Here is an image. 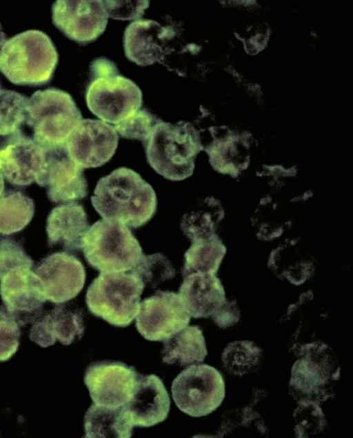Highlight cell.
Returning <instances> with one entry per match:
<instances>
[{"instance_id": "cell-1", "label": "cell", "mask_w": 353, "mask_h": 438, "mask_svg": "<svg viewBox=\"0 0 353 438\" xmlns=\"http://www.w3.org/2000/svg\"><path fill=\"white\" fill-rule=\"evenodd\" d=\"M95 210L103 219L137 228L156 213L157 199L152 187L139 173L121 167L101 177L91 197Z\"/></svg>"}, {"instance_id": "cell-2", "label": "cell", "mask_w": 353, "mask_h": 438, "mask_svg": "<svg viewBox=\"0 0 353 438\" xmlns=\"http://www.w3.org/2000/svg\"><path fill=\"white\" fill-rule=\"evenodd\" d=\"M58 63L50 37L28 30L6 40L0 52V70L12 83L39 86L49 83Z\"/></svg>"}, {"instance_id": "cell-3", "label": "cell", "mask_w": 353, "mask_h": 438, "mask_svg": "<svg viewBox=\"0 0 353 438\" xmlns=\"http://www.w3.org/2000/svg\"><path fill=\"white\" fill-rule=\"evenodd\" d=\"M85 100L93 115L114 125L136 112L143 103L139 86L120 74L116 64L105 57L90 63Z\"/></svg>"}, {"instance_id": "cell-4", "label": "cell", "mask_w": 353, "mask_h": 438, "mask_svg": "<svg viewBox=\"0 0 353 438\" xmlns=\"http://www.w3.org/2000/svg\"><path fill=\"white\" fill-rule=\"evenodd\" d=\"M148 163L159 175L172 181L190 177L194 159L203 150L199 132L189 122L160 121L142 143Z\"/></svg>"}, {"instance_id": "cell-5", "label": "cell", "mask_w": 353, "mask_h": 438, "mask_svg": "<svg viewBox=\"0 0 353 438\" xmlns=\"http://www.w3.org/2000/svg\"><path fill=\"white\" fill-rule=\"evenodd\" d=\"M81 249L91 267L108 273L132 270L144 255L127 226L103 219L89 226L82 239Z\"/></svg>"}, {"instance_id": "cell-6", "label": "cell", "mask_w": 353, "mask_h": 438, "mask_svg": "<svg viewBox=\"0 0 353 438\" xmlns=\"http://www.w3.org/2000/svg\"><path fill=\"white\" fill-rule=\"evenodd\" d=\"M144 286L132 270L101 272L87 289L88 309L112 326H128L139 314Z\"/></svg>"}, {"instance_id": "cell-7", "label": "cell", "mask_w": 353, "mask_h": 438, "mask_svg": "<svg viewBox=\"0 0 353 438\" xmlns=\"http://www.w3.org/2000/svg\"><path fill=\"white\" fill-rule=\"evenodd\" d=\"M81 119L72 96L62 90H39L28 99L26 123L33 130L32 138L46 148L65 144Z\"/></svg>"}, {"instance_id": "cell-8", "label": "cell", "mask_w": 353, "mask_h": 438, "mask_svg": "<svg viewBox=\"0 0 353 438\" xmlns=\"http://www.w3.org/2000/svg\"><path fill=\"white\" fill-rule=\"evenodd\" d=\"M172 395L180 410L194 417L216 410L225 397L223 376L207 364H194L181 372L172 384Z\"/></svg>"}, {"instance_id": "cell-9", "label": "cell", "mask_w": 353, "mask_h": 438, "mask_svg": "<svg viewBox=\"0 0 353 438\" xmlns=\"http://www.w3.org/2000/svg\"><path fill=\"white\" fill-rule=\"evenodd\" d=\"M28 267L11 269L0 276V317L19 326L35 321L46 301L39 278Z\"/></svg>"}, {"instance_id": "cell-10", "label": "cell", "mask_w": 353, "mask_h": 438, "mask_svg": "<svg viewBox=\"0 0 353 438\" xmlns=\"http://www.w3.org/2000/svg\"><path fill=\"white\" fill-rule=\"evenodd\" d=\"M190 317L179 294L158 290L140 303L136 327L145 339L163 341L188 326Z\"/></svg>"}, {"instance_id": "cell-11", "label": "cell", "mask_w": 353, "mask_h": 438, "mask_svg": "<svg viewBox=\"0 0 353 438\" xmlns=\"http://www.w3.org/2000/svg\"><path fill=\"white\" fill-rule=\"evenodd\" d=\"M141 375L123 362L101 361L87 367L84 384L93 403L119 408L131 399Z\"/></svg>"}, {"instance_id": "cell-12", "label": "cell", "mask_w": 353, "mask_h": 438, "mask_svg": "<svg viewBox=\"0 0 353 438\" xmlns=\"http://www.w3.org/2000/svg\"><path fill=\"white\" fill-rule=\"evenodd\" d=\"M302 357L294 364L290 382V391L303 401L319 402L330 394L326 390L329 384L337 379L339 368L332 364L325 345L314 344L302 348Z\"/></svg>"}, {"instance_id": "cell-13", "label": "cell", "mask_w": 353, "mask_h": 438, "mask_svg": "<svg viewBox=\"0 0 353 438\" xmlns=\"http://www.w3.org/2000/svg\"><path fill=\"white\" fill-rule=\"evenodd\" d=\"M108 19L101 0H57L52 7L54 26L81 45L97 40L105 31Z\"/></svg>"}, {"instance_id": "cell-14", "label": "cell", "mask_w": 353, "mask_h": 438, "mask_svg": "<svg viewBox=\"0 0 353 438\" xmlns=\"http://www.w3.org/2000/svg\"><path fill=\"white\" fill-rule=\"evenodd\" d=\"M119 142L114 128L98 119H81L65 141L70 158L84 168L106 163L113 157Z\"/></svg>"}, {"instance_id": "cell-15", "label": "cell", "mask_w": 353, "mask_h": 438, "mask_svg": "<svg viewBox=\"0 0 353 438\" xmlns=\"http://www.w3.org/2000/svg\"><path fill=\"white\" fill-rule=\"evenodd\" d=\"M46 148L22 132L6 137L0 144V172L15 186L37 183L46 162Z\"/></svg>"}, {"instance_id": "cell-16", "label": "cell", "mask_w": 353, "mask_h": 438, "mask_svg": "<svg viewBox=\"0 0 353 438\" xmlns=\"http://www.w3.org/2000/svg\"><path fill=\"white\" fill-rule=\"evenodd\" d=\"M46 150L44 172L37 183L46 187L48 199L55 203H63L85 198L88 188L83 168L70 158L65 143Z\"/></svg>"}, {"instance_id": "cell-17", "label": "cell", "mask_w": 353, "mask_h": 438, "mask_svg": "<svg viewBox=\"0 0 353 438\" xmlns=\"http://www.w3.org/2000/svg\"><path fill=\"white\" fill-rule=\"evenodd\" d=\"M33 272L41 281L46 300L57 304L77 296L83 288L86 277L83 263L67 252L46 257Z\"/></svg>"}, {"instance_id": "cell-18", "label": "cell", "mask_w": 353, "mask_h": 438, "mask_svg": "<svg viewBox=\"0 0 353 438\" xmlns=\"http://www.w3.org/2000/svg\"><path fill=\"white\" fill-rule=\"evenodd\" d=\"M172 26L163 27L150 19L130 23L124 32L123 47L126 57L140 66L161 63L167 53L166 43L175 36Z\"/></svg>"}, {"instance_id": "cell-19", "label": "cell", "mask_w": 353, "mask_h": 438, "mask_svg": "<svg viewBox=\"0 0 353 438\" xmlns=\"http://www.w3.org/2000/svg\"><path fill=\"white\" fill-rule=\"evenodd\" d=\"M123 407L133 427L148 428L167 418L170 399L158 376L141 375L131 399Z\"/></svg>"}, {"instance_id": "cell-20", "label": "cell", "mask_w": 353, "mask_h": 438, "mask_svg": "<svg viewBox=\"0 0 353 438\" xmlns=\"http://www.w3.org/2000/svg\"><path fill=\"white\" fill-rule=\"evenodd\" d=\"M84 330L82 311L63 304L34 321L30 330V339L42 348L52 346L57 340L68 346L81 339Z\"/></svg>"}, {"instance_id": "cell-21", "label": "cell", "mask_w": 353, "mask_h": 438, "mask_svg": "<svg viewBox=\"0 0 353 438\" xmlns=\"http://www.w3.org/2000/svg\"><path fill=\"white\" fill-rule=\"evenodd\" d=\"M179 295L190 316H213L226 302L220 280L214 274L196 272L183 277Z\"/></svg>"}, {"instance_id": "cell-22", "label": "cell", "mask_w": 353, "mask_h": 438, "mask_svg": "<svg viewBox=\"0 0 353 438\" xmlns=\"http://www.w3.org/2000/svg\"><path fill=\"white\" fill-rule=\"evenodd\" d=\"M88 228V216L81 204L71 202L58 206L47 217L48 244L61 246L68 252L78 251Z\"/></svg>"}, {"instance_id": "cell-23", "label": "cell", "mask_w": 353, "mask_h": 438, "mask_svg": "<svg viewBox=\"0 0 353 438\" xmlns=\"http://www.w3.org/2000/svg\"><path fill=\"white\" fill-rule=\"evenodd\" d=\"M163 342L162 361L170 365L199 364L208 354L203 332L197 326H186Z\"/></svg>"}, {"instance_id": "cell-24", "label": "cell", "mask_w": 353, "mask_h": 438, "mask_svg": "<svg viewBox=\"0 0 353 438\" xmlns=\"http://www.w3.org/2000/svg\"><path fill=\"white\" fill-rule=\"evenodd\" d=\"M133 426L123 406L111 408L93 403L84 416L86 438H129Z\"/></svg>"}, {"instance_id": "cell-25", "label": "cell", "mask_w": 353, "mask_h": 438, "mask_svg": "<svg viewBox=\"0 0 353 438\" xmlns=\"http://www.w3.org/2000/svg\"><path fill=\"white\" fill-rule=\"evenodd\" d=\"M33 200L20 191L8 190L0 196V234L23 230L34 214Z\"/></svg>"}, {"instance_id": "cell-26", "label": "cell", "mask_w": 353, "mask_h": 438, "mask_svg": "<svg viewBox=\"0 0 353 438\" xmlns=\"http://www.w3.org/2000/svg\"><path fill=\"white\" fill-rule=\"evenodd\" d=\"M192 243L184 255L185 261L181 271L183 277L196 272L215 275L225 251L221 242L213 235Z\"/></svg>"}, {"instance_id": "cell-27", "label": "cell", "mask_w": 353, "mask_h": 438, "mask_svg": "<svg viewBox=\"0 0 353 438\" xmlns=\"http://www.w3.org/2000/svg\"><path fill=\"white\" fill-rule=\"evenodd\" d=\"M220 218L215 200L208 197L197 208L183 215L180 226L192 242L214 235L215 226Z\"/></svg>"}, {"instance_id": "cell-28", "label": "cell", "mask_w": 353, "mask_h": 438, "mask_svg": "<svg viewBox=\"0 0 353 438\" xmlns=\"http://www.w3.org/2000/svg\"><path fill=\"white\" fill-rule=\"evenodd\" d=\"M28 98L0 86V137L21 132L27 117Z\"/></svg>"}, {"instance_id": "cell-29", "label": "cell", "mask_w": 353, "mask_h": 438, "mask_svg": "<svg viewBox=\"0 0 353 438\" xmlns=\"http://www.w3.org/2000/svg\"><path fill=\"white\" fill-rule=\"evenodd\" d=\"M261 350L250 341L230 343L222 354L225 369L236 375H243L252 371L259 365Z\"/></svg>"}, {"instance_id": "cell-30", "label": "cell", "mask_w": 353, "mask_h": 438, "mask_svg": "<svg viewBox=\"0 0 353 438\" xmlns=\"http://www.w3.org/2000/svg\"><path fill=\"white\" fill-rule=\"evenodd\" d=\"M131 270L139 277L144 285L152 288L175 276V270L170 261L161 253L143 255Z\"/></svg>"}, {"instance_id": "cell-31", "label": "cell", "mask_w": 353, "mask_h": 438, "mask_svg": "<svg viewBox=\"0 0 353 438\" xmlns=\"http://www.w3.org/2000/svg\"><path fill=\"white\" fill-rule=\"evenodd\" d=\"M160 121L161 119L147 109L141 108L129 117L114 125V128L121 137L137 139L143 143Z\"/></svg>"}, {"instance_id": "cell-32", "label": "cell", "mask_w": 353, "mask_h": 438, "mask_svg": "<svg viewBox=\"0 0 353 438\" xmlns=\"http://www.w3.org/2000/svg\"><path fill=\"white\" fill-rule=\"evenodd\" d=\"M34 262L23 246L11 239L0 241V276L18 267L32 268Z\"/></svg>"}, {"instance_id": "cell-33", "label": "cell", "mask_w": 353, "mask_h": 438, "mask_svg": "<svg viewBox=\"0 0 353 438\" xmlns=\"http://www.w3.org/2000/svg\"><path fill=\"white\" fill-rule=\"evenodd\" d=\"M149 3V1H103L108 17L118 20L141 17Z\"/></svg>"}, {"instance_id": "cell-34", "label": "cell", "mask_w": 353, "mask_h": 438, "mask_svg": "<svg viewBox=\"0 0 353 438\" xmlns=\"http://www.w3.org/2000/svg\"><path fill=\"white\" fill-rule=\"evenodd\" d=\"M19 327L13 320L0 317V361L10 359L17 352L21 334Z\"/></svg>"}, {"instance_id": "cell-35", "label": "cell", "mask_w": 353, "mask_h": 438, "mask_svg": "<svg viewBox=\"0 0 353 438\" xmlns=\"http://www.w3.org/2000/svg\"><path fill=\"white\" fill-rule=\"evenodd\" d=\"M6 36L5 33L3 32V31L2 30L1 26L0 24V52L3 46L6 43Z\"/></svg>"}, {"instance_id": "cell-36", "label": "cell", "mask_w": 353, "mask_h": 438, "mask_svg": "<svg viewBox=\"0 0 353 438\" xmlns=\"http://www.w3.org/2000/svg\"><path fill=\"white\" fill-rule=\"evenodd\" d=\"M3 190H4V180H3V177L1 172H0V196L3 193Z\"/></svg>"}]
</instances>
